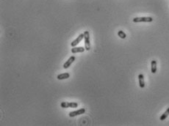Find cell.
<instances>
[{
	"instance_id": "obj_8",
	"label": "cell",
	"mask_w": 169,
	"mask_h": 126,
	"mask_svg": "<svg viewBox=\"0 0 169 126\" xmlns=\"http://www.w3.org/2000/svg\"><path fill=\"white\" fill-rule=\"evenodd\" d=\"M138 80H139V85L140 88L145 87V81H144V76L142 73L139 74L138 76Z\"/></svg>"
},
{
	"instance_id": "obj_5",
	"label": "cell",
	"mask_w": 169,
	"mask_h": 126,
	"mask_svg": "<svg viewBox=\"0 0 169 126\" xmlns=\"http://www.w3.org/2000/svg\"><path fill=\"white\" fill-rule=\"evenodd\" d=\"M84 38V33L83 34H80L78 37H77V38H76L71 43V47H75V46H77V44H79L82 40V39Z\"/></svg>"
},
{
	"instance_id": "obj_6",
	"label": "cell",
	"mask_w": 169,
	"mask_h": 126,
	"mask_svg": "<svg viewBox=\"0 0 169 126\" xmlns=\"http://www.w3.org/2000/svg\"><path fill=\"white\" fill-rule=\"evenodd\" d=\"M76 60V57H75L74 56H72V57H71L64 64H63V68H65V69H67V68H68L70 66H71V65L74 62V60Z\"/></svg>"
},
{
	"instance_id": "obj_10",
	"label": "cell",
	"mask_w": 169,
	"mask_h": 126,
	"mask_svg": "<svg viewBox=\"0 0 169 126\" xmlns=\"http://www.w3.org/2000/svg\"><path fill=\"white\" fill-rule=\"evenodd\" d=\"M151 71L152 73H156L157 72V61L152 60L151 62Z\"/></svg>"
},
{
	"instance_id": "obj_1",
	"label": "cell",
	"mask_w": 169,
	"mask_h": 126,
	"mask_svg": "<svg viewBox=\"0 0 169 126\" xmlns=\"http://www.w3.org/2000/svg\"><path fill=\"white\" fill-rule=\"evenodd\" d=\"M84 40H85V50L89 51L90 49V34L88 31H85L84 32Z\"/></svg>"
},
{
	"instance_id": "obj_7",
	"label": "cell",
	"mask_w": 169,
	"mask_h": 126,
	"mask_svg": "<svg viewBox=\"0 0 169 126\" xmlns=\"http://www.w3.org/2000/svg\"><path fill=\"white\" fill-rule=\"evenodd\" d=\"M85 50V48H83V47H73L71 48V52L73 53H82V52H84Z\"/></svg>"
},
{
	"instance_id": "obj_4",
	"label": "cell",
	"mask_w": 169,
	"mask_h": 126,
	"mask_svg": "<svg viewBox=\"0 0 169 126\" xmlns=\"http://www.w3.org/2000/svg\"><path fill=\"white\" fill-rule=\"evenodd\" d=\"M85 112V109H80L79 110H77V111H73V112H71L69 113V117H76V116H78V115H81V114H83Z\"/></svg>"
},
{
	"instance_id": "obj_3",
	"label": "cell",
	"mask_w": 169,
	"mask_h": 126,
	"mask_svg": "<svg viewBox=\"0 0 169 126\" xmlns=\"http://www.w3.org/2000/svg\"><path fill=\"white\" fill-rule=\"evenodd\" d=\"M60 106L62 108H64V109H66V108H77L78 107V104L77 103H75V102L63 101L60 103Z\"/></svg>"
},
{
	"instance_id": "obj_2",
	"label": "cell",
	"mask_w": 169,
	"mask_h": 126,
	"mask_svg": "<svg viewBox=\"0 0 169 126\" xmlns=\"http://www.w3.org/2000/svg\"><path fill=\"white\" fill-rule=\"evenodd\" d=\"M153 21V19L152 17H136L133 19V22L139 23V22H152Z\"/></svg>"
},
{
	"instance_id": "obj_11",
	"label": "cell",
	"mask_w": 169,
	"mask_h": 126,
	"mask_svg": "<svg viewBox=\"0 0 169 126\" xmlns=\"http://www.w3.org/2000/svg\"><path fill=\"white\" fill-rule=\"evenodd\" d=\"M168 115H169V108H168L167 110L162 114V116L160 117V119L161 121H163V120H165V119L168 117Z\"/></svg>"
},
{
	"instance_id": "obj_9",
	"label": "cell",
	"mask_w": 169,
	"mask_h": 126,
	"mask_svg": "<svg viewBox=\"0 0 169 126\" xmlns=\"http://www.w3.org/2000/svg\"><path fill=\"white\" fill-rule=\"evenodd\" d=\"M70 77V74L68 73H61L59 74L57 76V79L58 80H64V79H67Z\"/></svg>"
},
{
	"instance_id": "obj_12",
	"label": "cell",
	"mask_w": 169,
	"mask_h": 126,
	"mask_svg": "<svg viewBox=\"0 0 169 126\" xmlns=\"http://www.w3.org/2000/svg\"><path fill=\"white\" fill-rule=\"evenodd\" d=\"M118 37H120L121 39H125L126 38V34H125V32L122 30H120L118 31Z\"/></svg>"
}]
</instances>
